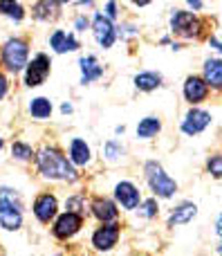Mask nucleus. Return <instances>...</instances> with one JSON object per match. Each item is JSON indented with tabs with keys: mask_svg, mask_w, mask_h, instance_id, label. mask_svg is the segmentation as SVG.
Segmentation results:
<instances>
[{
	"mask_svg": "<svg viewBox=\"0 0 222 256\" xmlns=\"http://www.w3.org/2000/svg\"><path fill=\"white\" fill-rule=\"evenodd\" d=\"M184 94H187V99L191 104L202 102V99L207 97V81L198 79V76H191V79H187V84H184Z\"/></svg>",
	"mask_w": 222,
	"mask_h": 256,
	"instance_id": "obj_14",
	"label": "nucleus"
},
{
	"mask_svg": "<svg viewBox=\"0 0 222 256\" xmlns=\"http://www.w3.org/2000/svg\"><path fill=\"white\" fill-rule=\"evenodd\" d=\"M115 27H112V22L108 20L103 14H97L94 16V38L99 40V45L101 48H110L112 43H115Z\"/></svg>",
	"mask_w": 222,
	"mask_h": 256,
	"instance_id": "obj_7",
	"label": "nucleus"
},
{
	"mask_svg": "<svg viewBox=\"0 0 222 256\" xmlns=\"http://www.w3.org/2000/svg\"><path fill=\"white\" fill-rule=\"evenodd\" d=\"M171 25H173V32H178L180 36H187V38H191L200 32L198 18L189 12H175L173 18H171Z\"/></svg>",
	"mask_w": 222,
	"mask_h": 256,
	"instance_id": "obj_5",
	"label": "nucleus"
},
{
	"mask_svg": "<svg viewBox=\"0 0 222 256\" xmlns=\"http://www.w3.org/2000/svg\"><path fill=\"white\" fill-rule=\"evenodd\" d=\"M0 14L13 18V20H20L22 18V7L16 0H0Z\"/></svg>",
	"mask_w": 222,
	"mask_h": 256,
	"instance_id": "obj_24",
	"label": "nucleus"
},
{
	"mask_svg": "<svg viewBox=\"0 0 222 256\" xmlns=\"http://www.w3.org/2000/svg\"><path fill=\"white\" fill-rule=\"evenodd\" d=\"M79 227H81V216L76 212H67L56 220V225H54V234H56L58 238H70L72 234L79 232Z\"/></svg>",
	"mask_w": 222,
	"mask_h": 256,
	"instance_id": "obj_8",
	"label": "nucleus"
},
{
	"mask_svg": "<svg viewBox=\"0 0 222 256\" xmlns=\"http://www.w3.org/2000/svg\"><path fill=\"white\" fill-rule=\"evenodd\" d=\"M108 16H110V18H115L117 16V7H115V2H108Z\"/></svg>",
	"mask_w": 222,
	"mask_h": 256,
	"instance_id": "obj_31",
	"label": "nucleus"
},
{
	"mask_svg": "<svg viewBox=\"0 0 222 256\" xmlns=\"http://www.w3.org/2000/svg\"><path fill=\"white\" fill-rule=\"evenodd\" d=\"M209 171L216 178H222V155H216V158L209 160Z\"/></svg>",
	"mask_w": 222,
	"mask_h": 256,
	"instance_id": "obj_26",
	"label": "nucleus"
},
{
	"mask_svg": "<svg viewBox=\"0 0 222 256\" xmlns=\"http://www.w3.org/2000/svg\"><path fill=\"white\" fill-rule=\"evenodd\" d=\"M160 84H162V76L155 74V72H144V74L135 76V86L139 90H155Z\"/></svg>",
	"mask_w": 222,
	"mask_h": 256,
	"instance_id": "obj_21",
	"label": "nucleus"
},
{
	"mask_svg": "<svg viewBox=\"0 0 222 256\" xmlns=\"http://www.w3.org/2000/svg\"><path fill=\"white\" fill-rule=\"evenodd\" d=\"M119 153H121V148H117L115 144H108V146H106V155H108L110 160H115Z\"/></svg>",
	"mask_w": 222,
	"mask_h": 256,
	"instance_id": "obj_28",
	"label": "nucleus"
},
{
	"mask_svg": "<svg viewBox=\"0 0 222 256\" xmlns=\"http://www.w3.org/2000/svg\"><path fill=\"white\" fill-rule=\"evenodd\" d=\"M4 92H7V81H4V76L0 74V99L4 97Z\"/></svg>",
	"mask_w": 222,
	"mask_h": 256,
	"instance_id": "obj_30",
	"label": "nucleus"
},
{
	"mask_svg": "<svg viewBox=\"0 0 222 256\" xmlns=\"http://www.w3.org/2000/svg\"><path fill=\"white\" fill-rule=\"evenodd\" d=\"M209 122H211L209 112H205V110H191L187 115V120H184L182 130L187 132V135H198L200 130H205V128L209 126Z\"/></svg>",
	"mask_w": 222,
	"mask_h": 256,
	"instance_id": "obj_11",
	"label": "nucleus"
},
{
	"mask_svg": "<svg viewBox=\"0 0 222 256\" xmlns=\"http://www.w3.org/2000/svg\"><path fill=\"white\" fill-rule=\"evenodd\" d=\"M54 12H56V0H40V2L34 4V16L38 18V20L52 18Z\"/></svg>",
	"mask_w": 222,
	"mask_h": 256,
	"instance_id": "obj_23",
	"label": "nucleus"
},
{
	"mask_svg": "<svg viewBox=\"0 0 222 256\" xmlns=\"http://www.w3.org/2000/svg\"><path fill=\"white\" fill-rule=\"evenodd\" d=\"M160 120H155V117H146V120L139 122L137 126V137H142V140H148V137H153L157 130H160Z\"/></svg>",
	"mask_w": 222,
	"mask_h": 256,
	"instance_id": "obj_22",
	"label": "nucleus"
},
{
	"mask_svg": "<svg viewBox=\"0 0 222 256\" xmlns=\"http://www.w3.org/2000/svg\"><path fill=\"white\" fill-rule=\"evenodd\" d=\"M34 214L40 222H49L54 218V214H56V198L49 194L38 196L34 202Z\"/></svg>",
	"mask_w": 222,
	"mask_h": 256,
	"instance_id": "obj_9",
	"label": "nucleus"
},
{
	"mask_svg": "<svg viewBox=\"0 0 222 256\" xmlns=\"http://www.w3.org/2000/svg\"><path fill=\"white\" fill-rule=\"evenodd\" d=\"M92 214L99 218V220H103V222H110V220H115L117 216H119V212H117V207L110 202V200H106V198H99V200H94L92 202Z\"/></svg>",
	"mask_w": 222,
	"mask_h": 256,
	"instance_id": "obj_15",
	"label": "nucleus"
},
{
	"mask_svg": "<svg viewBox=\"0 0 222 256\" xmlns=\"http://www.w3.org/2000/svg\"><path fill=\"white\" fill-rule=\"evenodd\" d=\"M2 63L7 66V70L18 72L27 66V43L20 38H11L4 43L2 48Z\"/></svg>",
	"mask_w": 222,
	"mask_h": 256,
	"instance_id": "obj_2",
	"label": "nucleus"
},
{
	"mask_svg": "<svg viewBox=\"0 0 222 256\" xmlns=\"http://www.w3.org/2000/svg\"><path fill=\"white\" fill-rule=\"evenodd\" d=\"M70 160L74 164H79V166L88 164L90 162V146L85 144L83 140H72V144H70Z\"/></svg>",
	"mask_w": 222,
	"mask_h": 256,
	"instance_id": "obj_17",
	"label": "nucleus"
},
{
	"mask_svg": "<svg viewBox=\"0 0 222 256\" xmlns=\"http://www.w3.org/2000/svg\"><path fill=\"white\" fill-rule=\"evenodd\" d=\"M218 234H220V236H222V216H220V218H218Z\"/></svg>",
	"mask_w": 222,
	"mask_h": 256,
	"instance_id": "obj_35",
	"label": "nucleus"
},
{
	"mask_svg": "<svg viewBox=\"0 0 222 256\" xmlns=\"http://www.w3.org/2000/svg\"><path fill=\"white\" fill-rule=\"evenodd\" d=\"M81 72H83L81 81H83V84H90V81L99 79V76L103 74V68L99 66L94 56H83L81 58Z\"/></svg>",
	"mask_w": 222,
	"mask_h": 256,
	"instance_id": "obj_16",
	"label": "nucleus"
},
{
	"mask_svg": "<svg viewBox=\"0 0 222 256\" xmlns=\"http://www.w3.org/2000/svg\"><path fill=\"white\" fill-rule=\"evenodd\" d=\"M47 74H49V58L45 56V54H38V56H36L34 61L27 66L25 84L29 86V88H34V86H40L45 79H47Z\"/></svg>",
	"mask_w": 222,
	"mask_h": 256,
	"instance_id": "obj_4",
	"label": "nucleus"
},
{
	"mask_svg": "<svg viewBox=\"0 0 222 256\" xmlns=\"http://www.w3.org/2000/svg\"><path fill=\"white\" fill-rule=\"evenodd\" d=\"M29 112L36 120H45V117H49V112H52V104L45 97H36V99H31V104H29Z\"/></svg>",
	"mask_w": 222,
	"mask_h": 256,
	"instance_id": "obj_20",
	"label": "nucleus"
},
{
	"mask_svg": "<svg viewBox=\"0 0 222 256\" xmlns=\"http://www.w3.org/2000/svg\"><path fill=\"white\" fill-rule=\"evenodd\" d=\"M218 252H222V245H220V248H218Z\"/></svg>",
	"mask_w": 222,
	"mask_h": 256,
	"instance_id": "obj_38",
	"label": "nucleus"
},
{
	"mask_svg": "<svg viewBox=\"0 0 222 256\" xmlns=\"http://www.w3.org/2000/svg\"><path fill=\"white\" fill-rule=\"evenodd\" d=\"M20 209H22V204L0 198V227H4V230H18L22 222Z\"/></svg>",
	"mask_w": 222,
	"mask_h": 256,
	"instance_id": "obj_6",
	"label": "nucleus"
},
{
	"mask_svg": "<svg viewBox=\"0 0 222 256\" xmlns=\"http://www.w3.org/2000/svg\"><path fill=\"white\" fill-rule=\"evenodd\" d=\"M196 212H198L196 204H189V202H187V204H182V207L175 209L173 216L169 218V225H171V227H175V225H184V222H189L193 216H196Z\"/></svg>",
	"mask_w": 222,
	"mask_h": 256,
	"instance_id": "obj_19",
	"label": "nucleus"
},
{
	"mask_svg": "<svg viewBox=\"0 0 222 256\" xmlns=\"http://www.w3.org/2000/svg\"><path fill=\"white\" fill-rule=\"evenodd\" d=\"M146 178H148V184H151V189L155 191L157 196H162V198H171V196L175 194V182L171 180V178L166 176L164 171H162L160 164L148 162L146 164Z\"/></svg>",
	"mask_w": 222,
	"mask_h": 256,
	"instance_id": "obj_3",
	"label": "nucleus"
},
{
	"mask_svg": "<svg viewBox=\"0 0 222 256\" xmlns=\"http://www.w3.org/2000/svg\"><path fill=\"white\" fill-rule=\"evenodd\" d=\"M85 27H88V20H85V18H79V20H76V30L83 32Z\"/></svg>",
	"mask_w": 222,
	"mask_h": 256,
	"instance_id": "obj_32",
	"label": "nucleus"
},
{
	"mask_svg": "<svg viewBox=\"0 0 222 256\" xmlns=\"http://www.w3.org/2000/svg\"><path fill=\"white\" fill-rule=\"evenodd\" d=\"M38 166H40V173H43L45 178H52V180H70V182L76 180V171L72 168V164L54 148L40 150Z\"/></svg>",
	"mask_w": 222,
	"mask_h": 256,
	"instance_id": "obj_1",
	"label": "nucleus"
},
{
	"mask_svg": "<svg viewBox=\"0 0 222 256\" xmlns=\"http://www.w3.org/2000/svg\"><path fill=\"white\" fill-rule=\"evenodd\" d=\"M155 214H157V202L155 200H146V202L142 204V216L151 218V216H155Z\"/></svg>",
	"mask_w": 222,
	"mask_h": 256,
	"instance_id": "obj_27",
	"label": "nucleus"
},
{
	"mask_svg": "<svg viewBox=\"0 0 222 256\" xmlns=\"http://www.w3.org/2000/svg\"><path fill=\"white\" fill-rule=\"evenodd\" d=\"M135 2H137V4H148L151 0H135Z\"/></svg>",
	"mask_w": 222,
	"mask_h": 256,
	"instance_id": "obj_36",
	"label": "nucleus"
},
{
	"mask_svg": "<svg viewBox=\"0 0 222 256\" xmlns=\"http://www.w3.org/2000/svg\"><path fill=\"white\" fill-rule=\"evenodd\" d=\"M61 110H63V112H72V106H70V104H63Z\"/></svg>",
	"mask_w": 222,
	"mask_h": 256,
	"instance_id": "obj_34",
	"label": "nucleus"
},
{
	"mask_svg": "<svg viewBox=\"0 0 222 256\" xmlns=\"http://www.w3.org/2000/svg\"><path fill=\"white\" fill-rule=\"evenodd\" d=\"M56 2H70V0H56Z\"/></svg>",
	"mask_w": 222,
	"mask_h": 256,
	"instance_id": "obj_37",
	"label": "nucleus"
},
{
	"mask_svg": "<svg viewBox=\"0 0 222 256\" xmlns=\"http://www.w3.org/2000/svg\"><path fill=\"white\" fill-rule=\"evenodd\" d=\"M189 4H193V9H200V0H189Z\"/></svg>",
	"mask_w": 222,
	"mask_h": 256,
	"instance_id": "obj_33",
	"label": "nucleus"
},
{
	"mask_svg": "<svg viewBox=\"0 0 222 256\" xmlns=\"http://www.w3.org/2000/svg\"><path fill=\"white\" fill-rule=\"evenodd\" d=\"M117 240H119V227L117 225L101 227V230H97L92 236V243L97 250H110L112 245H117Z\"/></svg>",
	"mask_w": 222,
	"mask_h": 256,
	"instance_id": "obj_10",
	"label": "nucleus"
},
{
	"mask_svg": "<svg viewBox=\"0 0 222 256\" xmlns=\"http://www.w3.org/2000/svg\"><path fill=\"white\" fill-rule=\"evenodd\" d=\"M205 81L214 88H222V61H207Z\"/></svg>",
	"mask_w": 222,
	"mask_h": 256,
	"instance_id": "obj_18",
	"label": "nucleus"
},
{
	"mask_svg": "<svg viewBox=\"0 0 222 256\" xmlns=\"http://www.w3.org/2000/svg\"><path fill=\"white\" fill-rule=\"evenodd\" d=\"M0 146H2V140H0Z\"/></svg>",
	"mask_w": 222,
	"mask_h": 256,
	"instance_id": "obj_39",
	"label": "nucleus"
},
{
	"mask_svg": "<svg viewBox=\"0 0 222 256\" xmlns=\"http://www.w3.org/2000/svg\"><path fill=\"white\" fill-rule=\"evenodd\" d=\"M81 198H70L67 200V209H70V212H81Z\"/></svg>",
	"mask_w": 222,
	"mask_h": 256,
	"instance_id": "obj_29",
	"label": "nucleus"
},
{
	"mask_svg": "<svg viewBox=\"0 0 222 256\" xmlns=\"http://www.w3.org/2000/svg\"><path fill=\"white\" fill-rule=\"evenodd\" d=\"M115 196L121 202V207H126V209H135L139 204V191L130 182H119L115 189Z\"/></svg>",
	"mask_w": 222,
	"mask_h": 256,
	"instance_id": "obj_12",
	"label": "nucleus"
},
{
	"mask_svg": "<svg viewBox=\"0 0 222 256\" xmlns=\"http://www.w3.org/2000/svg\"><path fill=\"white\" fill-rule=\"evenodd\" d=\"M49 43H52L54 52L63 54V52H74L76 48H79V43H76V38L72 34H65V32H54L52 38H49Z\"/></svg>",
	"mask_w": 222,
	"mask_h": 256,
	"instance_id": "obj_13",
	"label": "nucleus"
},
{
	"mask_svg": "<svg viewBox=\"0 0 222 256\" xmlns=\"http://www.w3.org/2000/svg\"><path fill=\"white\" fill-rule=\"evenodd\" d=\"M11 153H13V158H18V160H29L31 158V148L27 144H20V142H16V144L11 146Z\"/></svg>",
	"mask_w": 222,
	"mask_h": 256,
	"instance_id": "obj_25",
	"label": "nucleus"
}]
</instances>
